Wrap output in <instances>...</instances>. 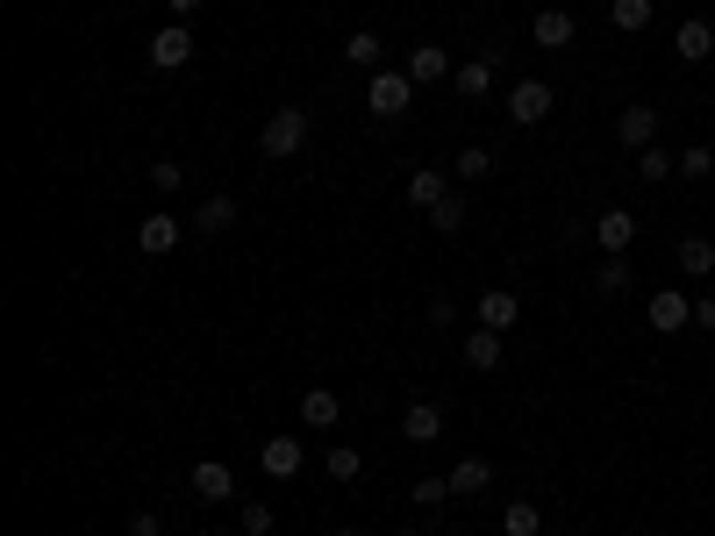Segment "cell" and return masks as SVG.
<instances>
[{
  "mask_svg": "<svg viewBox=\"0 0 715 536\" xmlns=\"http://www.w3.org/2000/svg\"><path fill=\"white\" fill-rule=\"evenodd\" d=\"M365 107H372L379 122H401L408 107H416V80H408L401 65H379L372 80H365Z\"/></svg>",
  "mask_w": 715,
  "mask_h": 536,
  "instance_id": "obj_1",
  "label": "cell"
},
{
  "mask_svg": "<svg viewBox=\"0 0 715 536\" xmlns=\"http://www.w3.org/2000/svg\"><path fill=\"white\" fill-rule=\"evenodd\" d=\"M301 144H308V115L301 107H272V122L257 129V150L265 158H301Z\"/></svg>",
  "mask_w": 715,
  "mask_h": 536,
  "instance_id": "obj_2",
  "label": "cell"
},
{
  "mask_svg": "<svg viewBox=\"0 0 715 536\" xmlns=\"http://www.w3.org/2000/svg\"><path fill=\"white\" fill-rule=\"evenodd\" d=\"M551 107H558V94H551L544 80H515V86H508V122H523V129H537Z\"/></svg>",
  "mask_w": 715,
  "mask_h": 536,
  "instance_id": "obj_3",
  "label": "cell"
},
{
  "mask_svg": "<svg viewBox=\"0 0 715 536\" xmlns=\"http://www.w3.org/2000/svg\"><path fill=\"white\" fill-rule=\"evenodd\" d=\"M651 136H659V107H651V101H630L616 115V144L622 150H651Z\"/></svg>",
  "mask_w": 715,
  "mask_h": 536,
  "instance_id": "obj_4",
  "label": "cell"
},
{
  "mask_svg": "<svg viewBox=\"0 0 715 536\" xmlns=\"http://www.w3.org/2000/svg\"><path fill=\"white\" fill-rule=\"evenodd\" d=\"M257 465H265V480H294L308 465V451H301V437H265L257 443Z\"/></svg>",
  "mask_w": 715,
  "mask_h": 536,
  "instance_id": "obj_5",
  "label": "cell"
},
{
  "mask_svg": "<svg viewBox=\"0 0 715 536\" xmlns=\"http://www.w3.org/2000/svg\"><path fill=\"white\" fill-rule=\"evenodd\" d=\"M187 57H193V29L187 22H165L158 36H150V65H158V72H179Z\"/></svg>",
  "mask_w": 715,
  "mask_h": 536,
  "instance_id": "obj_6",
  "label": "cell"
},
{
  "mask_svg": "<svg viewBox=\"0 0 715 536\" xmlns=\"http://www.w3.org/2000/svg\"><path fill=\"white\" fill-rule=\"evenodd\" d=\"M644 315H651V329H665V336H673V329H687V322H694V301L680 294V286H659V294L644 301Z\"/></svg>",
  "mask_w": 715,
  "mask_h": 536,
  "instance_id": "obj_7",
  "label": "cell"
},
{
  "mask_svg": "<svg viewBox=\"0 0 715 536\" xmlns=\"http://www.w3.org/2000/svg\"><path fill=\"white\" fill-rule=\"evenodd\" d=\"M595 243H601L608 258H630V243H637V214H630V208L595 214Z\"/></svg>",
  "mask_w": 715,
  "mask_h": 536,
  "instance_id": "obj_8",
  "label": "cell"
},
{
  "mask_svg": "<svg viewBox=\"0 0 715 536\" xmlns=\"http://www.w3.org/2000/svg\"><path fill=\"white\" fill-rule=\"evenodd\" d=\"M401 72H408V80H416V86H437V80H451V72H459V65H451V51H444V43H416Z\"/></svg>",
  "mask_w": 715,
  "mask_h": 536,
  "instance_id": "obj_9",
  "label": "cell"
},
{
  "mask_svg": "<svg viewBox=\"0 0 715 536\" xmlns=\"http://www.w3.org/2000/svg\"><path fill=\"white\" fill-rule=\"evenodd\" d=\"M187 486H193L201 501H236V472L222 465V458H201V465L187 472Z\"/></svg>",
  "mask_w": 715,
  "mask_h": 536,
  "instance_id": "obj_10",
  "label": "cell"
},
{
  "mask_svg": "<svg viewBox=\"0 0 715 536\" xmlns=\"http://www.w3.org/2000/svg\"><path fill=\"white\" fill-rule=\"evenodd\" d=\"M494 57H501V43H486V51L473 57V65H459V72H451L459 101H486V86H494Z\"/></svg>",
  "mask_w": 715,
  "mask_h": 536,
  "instance_id": "obj_11",
  "label": "cell"
},
{
  "mask_svg": "<svg viewBox=\"0 0 715 536\" xmlns=\"http://www.w3.org/2000/svg\"><path fill=\"white\" fill-rule=\"evenodd\" d=\"M673 51H680V65H702V57H715V29L702 14H687V22L673 29Z\"/></svg>",
  "mask_w": 715,
  "mask_h": 536,
  "instance_id": "obj_12",
  "label": "cell"
},
{
  "mask_svg": "<svg viewBox=\"0 0 715 536\" xmlns=\"http://www.w3.org/2000/svg\"><path fill=\"white\" fill-rule=\"evenodd\" d=\"M529 36H537V51H566V43L580 36V22H572L566 8H544L537 22H529Z\"/></svg>",
  "mask_w": 715,
  "mask_h": 536,
  "instance_id": "obj_13",
  "label": "cell"
},
{
  "mask_svg": "<svg viewBox=\"0 0 715 536\" xmlns=\"http://www.w3.org/2000/svg\"><path fill=\"white\" fill-rule=\"evenodd\" d=\"M136 243H144V258H172L179 251V214H144Z\"/></svg>",
  "mask_w": 715,
  "mask_h": 536,
  "instance_id": "obj_14",
  "label": "cell"
},
{
  "mask_svg": "<svg viewBox=\"0 0 715 536\" xmlns=\"http://www.w3.org/2000/svg\"><path fill=\"white\" fill-rule=\"evenodd\" d=\"M486 486H494V465H486V458H459V465H451V501H473Z\"/></svg>",
  "mask_w": 715,
  "mask_h": 536,
  "instance_id": "obj_15",
  "label": "cell"
},
{
  "mask_svg": "<svg viewBox=\"0 0 715 536\" xmlns=\"http://www.w3.org/2000/svg\"><path fill=\"white\" fill-rule=\"evenodd\" d=\"M515 315H523V301L508 286H486L480 294V329H515Z\"/></svg>",
  "mask_w": 715,
  "mask_h": 536,
  "instance_id": "obj_16",
  "label": "cell"
},
{
  "mask_svg": "<svg viewBox=\"0 0 715 536\" xmlns=\"http://www.w3.org/2000/svg\"><path fill=\"white\" fill-rule=\"evenodd\" d=\"M401 437L408 443H437V437H444V408H437V401H416L401 416Z\"/></svg>",
  "mask_w": 715,
  "mask_h": 536,
  "instance_id": "obj_17",
  "label": "cell"
},
{
  "mask_svg": "<svg viewBox=\"0 0 715 536\" xmlns=\"http://www.w3.org/2000/svg\"><path fill=\"white\" fill-rule=\"evenodd\" d=\"M193 229H201V237H222V229H236V201H230V193H208V201L193 208Z\"/></svg>",
  "mask_w": 715,
  "mask_h": 536,
  "instance_id": "obj_18",
  "label": "cell"
},
{
  "mask_svg": "<svg viewBox=\"0 0 715 536\" xmlns=\"http://www.w3.org/2000/svg\"><path fill=\"white\" fill-rule=\"evenodd\" d=\"M337 416H344V401L329 387H308V393H301V422H308V429H337Z\"/></svg>",
  "mask_w": 715,
  "mask_h": 536,
  "instance_id": "obj_19",
  "label": "cell"
},
{
  "mask_svg": "<svg viewBox=\"0 0 715 536\" xmlns=\"http://www.w3.org/2000/svg\"><path fill=\"white\" fill-rule=\"evenodd\" d=\"M344 57H351V65H365V72H379V65H387V43H379V29H351V36H344Z\"/></svg>",
  "mask_w": 715,
  "mask_h": 536,
  "instance_id": "obj_20",
  "label": "cell"
},
{
  "mask_svg": "<svg viewBox=\"0 0 715 536\" xmlns=\"http://www.w3.org/2000/svg\"><path fill=\"white\" fill-rule=\"evenodd\" d=\"M444 193H451V187H444V172H437V165H422V172H408V201H416L422 214H430L437 201H444Z\"/></svg>",
  "mask_w": 715,
  "mask_h": 536,
  "instance_id": "obj_21",
  "label": "cell"
},
{
  "mask_svg": "<svg viewBox=\"0 0 715 536\" xmlns=\"http://www.w3.org/2000/svg\"><path fill=\"white\" fill-rule=\"evenodd\" d=\"M715 272V243L708 237H687L680 243V280H708Z\"/></svg>",
  "mask_w": 715,
  "mask_h": 536,
  "instance_id": "obj_22",
  "label": "cell"
},
{
  "mask_svg": "<svg viewBox=\"0 0 715 536\" xmlns=\"http://www.w3.org/2000/svg\"><path fill=\"white\" fill-rule=\"evenodd\" d=\"M465 365H473V372H494L501 365V329H473L465 336Z\"/></svg>",
  "mask_w": 715,
  "mask_h": 536,
  "instance_id": "obj_23",
  "label": "cell"
},
{
  "mask_svg": "<svg viewBox=\"0 0 715 536\" xmlns=\"http://www.w3.org/2000/svg\"><path fill=\"white\" fill-rule=\"evenodd\" d=\"M537 529H544L537 501H508V508H501V536H537Z\"/></svg>",
  "mask_w": 715,
  "mask_h": 536,
  "instance_id": "obj_24",
  "label": "cell"
},
{
  "mask_svg": "<svg viewBox=\"0 0 715 536\" xmlns=\"http://www.w3.org/2000/svg\"><path fill=\"white\" fill-rule=\"evenodd\" d=\"M673 150H659V144H651V150H637V179H644V187H665V179H673Z\"/></svg>",
  "mask_w": 715,
  "mask_h": 536,
  "instance_id": "obj_25",
  "label": "cell"
},
{
  "mask_svg": "<svg viewBox=\"0 0 715 536\" xmlns=\"http://www.w3.org/2000/svg\"><path fill=\"white\" fill-rule=\"evenodd\" d=\"M608 22L622 36H637V29H651V0H608Z\"/></svg>",
  "mask_w": 715,
  "mask_h": 536,
  "instance_id": "obj_26",
  "label": "cell"
},
{
  "mask_svg": "<svg viewBox=\"0 0 715 536\" xmlns=\"http://www.w3.org/2000/svg\"><path fill=\"white\" fill-rule=\"evenodd\" d=\"M595 294H630V258H601V272H595Z\"/></svg>",
  "mask_w": 715,
  "mask_h": 536,
  "instance_id": "obj_27",
  "label": "cell"
},
{
  "mask_svg": "<svg viewBox=\"0 0 715 536\" xmlns=\"http://www.w3.org/2000/svg\"><path fill=\"white\" fill-rule=\"evenodd\" d=\"M451 172H459V179H486V172H494V150H486V144H465L459 158H451Z\"/></svg>",
  "mask_w": 715,
  "mask_h": 536,
  "instance_id": "obj_28",
  "label": "cell"
},
{
  "mask_svg": "<svg viewBox=\"0 0 715 536\" xmlns=\"http://www.w3.org/2000/svg\"><path fill=\"white\" fill-rule=\"evenodd\" d=\"M430 229H437V237H459V229H465V201H459V193H444V201L430 208Z\"/></svg>",
  "mask_w": 715,
  "mask_h": 536,
  "instance_id": "obj_29",
  "label": "cell"
},
{
  "mask_svg": "<svg viewBox=\"0 0 715 536\" xmlns=\"http://www.w3.org/2000/svg\"><path fill=\"white\" fill-rule=\"evenodd\" d=\"M680 179H715V150L708 144H687V150H680Z\"/></svg>",
  "mask_w": 715,
  "mask_h": 536,
  "instance_id": "obj_30",
  "label": "cell"
},
{
  "mask_svg": "<svg viewBox=\"0 0 715 536\" xmlns=\"http://www.w3.org/2000/svg\"><path fill=\"white\" fill-rule=\"evenodd\" d=\"M358 472H365V458L351 451V443H329V480H344V486H351Z\"/></svg>",
  "mask_w": 715,
  "mask_h": 536,
  "instance_id": "obj_31",
  "label": "cell"
},
{
  "mask_svg": "<svg viewBox=\"0 0 715 536\" xmlns=\"http://www.w3.org/2000/svg\"><path fill=\"white\" fill-rule=\"evenodd\" d=\"M179 179H187V172H179V158H150V187H158V193H179Z\"/></svg>",
  "mask_w": 715,
  "mask_h": 536,
  "instance_id": "obj_32",
  "label": "cell"
},
{
  "mask_svg": "<svg viewBox=\"0 0 715 536\" xmlns=\"http://www.w3.org/2000/svg\"><path fill=\"white\" fill-rule=\"evenodd\" d=\"M408 501H416V508H444V501H451V480H416V494H408Z\"/></svg>",
  "mask_w": 715,
  "mask_h": 536,
  "instance_id": "obj_33",
  "label": "cell"
},
{
  "mask_svg": "<svg viewBox=\"0 0 715 536\" xmlns=\"http://www.w3.org/2000/svg\"><path fill=\"white\" fill-rule=\"evenodd\" d=\"M243 536H272V501H243Z\"/></svg>",
  "mask_w": 715,
  "mask_h": 536,
  "instance_id": "obj_34",
  "label": "cell"
},
{
  "mask_svg": "<svg viewBox=\"0 0 715 536\" xmlns=\"http://www.w3.org/2000/svg\"><path fill=\"white\" fill-rule=\"evenodd\" d=\"M129 536H158V515H150V508H136V515H129Z\"/></svg>",
  "mask_w": 715,
  "mask_h": 536,
  "instance_id": "obj_35",
  "label": "cell"
},
{
  "mask_svg": "<svg viewBox=\"0 0 715 536\" xmlns=\"http://www.w3.org/2000/svg\"><path fill=\"white\" fill-rule=\"evenodd\" d=\"M694 322H702V329H715V294H708V301H694Z\"/></svg>",
  "mask_w": 715,
  "mask_h": 536,
  "instance_id": "obj_36",
  "label": "cell"
},
{
  "mask_svg": "<svg viewBox=\"0 0 715 536\" xmlns=\"http://www.w3.org/2000/svg\"><path fill=\"white\" fill-rule=\"evenodd\" d=\"M165 8H172L179 22H187V14H201V0H165Z\"/></svg>",
  "mask_w": 715,
  "mask_h": 536,
  "instance_id": "obj_37",
  "label": "cell"
},
{
  "mask_svg": "<svg viewBox=\"0 0 715 536\" xmlns=\"http://www.w3.org/2000/svg\"><path fill=\"white\" fill-rule=\"evenodd\" d=\"M393 536H422V529H393Z\"/></svg>",
  "mask_w": 715,
  "mask_h": 536,
  "instance_id": "obj_38",
  "label": "cell"
},
{
  "mask_svg": "<svg viewBox=\"0 0 715 536\" xmlns=\"http://www.w3.org/2000/svg\"><path fill=\"white\" fill-rule=\"evenodd\" d=\"M337 536H365V529H337Z\"/></svg>",
  "mask_w": 715,
  "mask_h": 536,
  "instance_id": "obj_39",
  "label": "cell"
}]
</instances>
